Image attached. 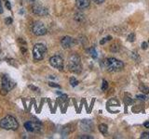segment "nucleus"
Masks as SVG:
<instances>
[{
	"label": "nucleus",
	"instance_id": "nucleus-7",
	"mask_svg": "<svg viewBox=\"0 0 149 139\" xmlns=\"http://www.w3.org/2000/svg\"><path fill=\"white\" fill-rule=\"evenodd\" d=\"M50 65L55 69H58L60 71H62L63 69V59L60 56H53L49 58Z\"/></svg>",
	"mask_w": 149,
	"mask_h": 139
},
{
	"label": "nucleus",
	"instance_id": "nucleus-24",
	"mask_svg": "<svg viewBox=\"0 0 149 139\" xmlns=\"http://www.w3.org/2000/svg\"><path fill=\"white\" fill-rule=\"evenodd\" d=\"M5 3H6V7L8 8V9H11V6H10V3H9L8 1V0H6V2H5Z\"/></svg>",
	"mask_w": 149,
	"mask_h": 139
},
{
	"label": "nucleus",
	"instance_id": "nucleus-13",
	"mask_svg": "<svg viewBox=\"0 0 149 139\" xmlns=\"http://www.w3.org/2000/svg\"><path fill=\"white\" fill-rule=\"evenodd\" d=\"M99 130H100V132L102 133H104L105 134L107 133V131H108V128H107V125L106 124H104V123H102L99 125Z\"/></svg>",
	"mask_w": 149,
	"mask_h": 139
},
{
	"label": "nucleus",
	"instance_id": "nucleus-11",
	"mask_svg": "<svg viewBox=\"0 0 149 139\" xmlns=\"http://www.w3.org/2000/svg\"><path fill=\"white\" fill-rule=\"evenodd\" d=\"M77 6L80 9H85L90 7V0H76Z\"/></svg>",
	"mask_w": 149,
	"mask_h": 139
},
{
	"label": "nucleus",
	"instance_id": "nucleus-14",
	"mask_svg": "<svg viewBox=\"0 0 149 139\" xmlns=\"http://www.w3.org/2000/svg\"><path fill=\"white\" fill-rule=\"evenodd\" d=\"M139 89H140V91H142L143 94H149V88L146 85H139Z\"/></svg>",
	"mask_w": 149,
	"mask_h": 139
},
{
	"label": "nucleus",
	"instance_id": "nucleus-26",
	"mask_svg": "<svg viewBox=\"0 0 149 139\" xmlns=\"http://www.w3.org/2000/svg\"><path fill=\"white\" fill-rule=\"evenodd\" d=\"M142 47H143V49H146L147 48V43H146V42H143V43L142 44Z\"/></svg>",
	"mask_w": 149,
	"mask_h": 139
},
{
	"label": "nucleus",
	"instance_id": "nucleus-18",
	"mask_svg": "<svg viewBox=\"0 0 149 139\" xmlns=\"http://www.w3.org/2000/svg\"><path fill=\"white\" fill-rule=\"evenodd\" d=\"M141 139H149V132L143 133L142 136H141Z\"/></svg>",
	"mask_w": 149,
	"mask_h": 139
},
{
	"label": "nucleus",
	"instance_id": "nucleus-20",
	"mask_svg": "<svg viewBox=\"0 0 149 139\" xmlns=\"http://www.w3.org/2000/svg\"><path fill=\"white\" fill-rule=\"evenodd\" d=\"M135 40V34H130L128 37V41L129 42H133Z\"/></svg>",
	"mask_w": 149,
	"mask_h": 139
},
{
	"label": "nucleus",
	"instance_id": "nucleus-31",
	"mask_svg": "<svg viewBox=\"0 0 149 139\" xmlns=\"http://www.w3.org/2000/svg\"><path fill=\"white\" fill-rule=\"evenodd\" d=\"M29 1H35V0H29Z\"/></svg>",
	"mask_w": 149,
	"mask_h": 139
},
{
	"label": "nucleus",
	"instance_id": "nucleus-8",
	"mask_svg": "<svg viewBox=\"0 0 149 139\" xmlns=\"http://www.w3.org/2000/svg\"><path fill=\"white\" fill-rule=\"evenodd\" d=\"M24 128L28 132L36 133V132H39L41 130L42 125L38 122H32V120H30V122H26L24 123Z\"/></svg>",
	"mask_w": 149,
	"mask_h": 139
},
{
	"label": "nucleus",
	"instance_id": "nucleus-4",
	"mask_svg": "<svg viewBox=\"0 0 149 139\" xmlns=\"http://www.w3.org/2000/svg\"><path fill=\"white\" fill-rule=\"evenodd\" d=\"M47 53V47L43 44H36L33 47V57L35 60L43 59Z\"/></svg>",
	"mask_w": 149,
	"mask_h": 139
},
{
	"label": "nucleus",
	"instance_id": "nucleus-30",
	"mask_svg": "<svg viewBox=\"0 0 149 139\" xmlns=\"http://www.w3.org/2000/svg\"><path fill=\"white\" fill-rule=\"evenodd\" d=\"M29 88H31V89H34V90H36V91L38 90V89H37L36 87H35L34 85H29Z\"/></svg>",
	"mask_w": 149,
	"mask_h": 139
},
{
	"label": "nucleus",
	"instance_id": "nucleus-6",
	"mask_svg": "<svg viewBox=\"0 0 149 139\" xmlns=\"http://www.w3.org/2000/svg\"><path fill=\"white\" fill-rule=\"evenodd\" d=\"M32 32L35 35L41 36L47 34V28L46 26L40 21H36L32 25Z\"/></svg>",
	"mask_w": 149,
	"mask_h": 139
},
{
	"label": "nucleus",
	"instance_id": "nucleus-32",
	"mask_svg": "<svg viewBox=\"0 0 149 139\" xmlns=\"http://www.w3.org/2000/svg\"><path fill=\"white\" fill-rule=\"evenodd\" d=\"M0 52H1V47H0Z\"/></svg>",
	"mask_w": 149,
	"mask_h": 139
},
{
	"label": "nucleus",
	"instance_id": "nucleus-10",
	"mask_svg": "<svg viewBox=\"0 0 149 139\" xmlns=\"http://www.w3.org/2000/svg\"><path fill=\"white\" fill-rule=\"evenodd\" d=\"M61 44L63 48H70L74 45V39L70 36H64L61 40Z\"/></svg>",
	"mask_w": 149,
	"mask_h": 139
},
{
	"label": "nucleus",
	"instance_id": "nucleus-1",
	"mask_svg": "<svg viewBox=\"0 0 149 139\" xmlns=\"http://www.w3.org/2000/svg\"><path fill=\"white\" fill-rule=\"evenodd\" d=\"M102 66L105 69L107 72H118L122 71L124 69V63L119 59H116L115 58H107L102 60Z\"/></svg>",
	"mask_w": 149,
	"mask_h": 139
},
{
	"label": "nucleus",
	"instance_id": "nucleus-12",
	"mask_svg": "<svg viewBox=\"0 0 149 139\" xmlns=\"http://www.w3.org/2000/svg\"><path fill=\"white\" fill-rule=\"evenodd\" d=\"M91 126H92V123L88 120H83L80 123V127L83 131H91Z\"/></svg>",
	"mask_w": 149,
	"mask_h": 139
},
{
	"label": "nucleus",
	"instance_id": "nucleus-15",
	"mask_svg": "<svg viewBox=\"0 0 149 139\" xmlns=\"http://www.w3.org/2000/svg\"><path fill=\"white\" fill-rule=\"evenodd\" d=\"M70 83H71V85L73 87H74L78 85V81L74 77H72V78H70Z\"/></svg>",
	"mask_w": 149,
	"mask_h": 139
},
{
	"label": "nucleus",
	"instance_id": "nucleus-9",
	"mask_svg": "<svg viewBox=\"0 0 149 139\" xmlns=\"http://www.w3.org/2000/svg\"><path fill=\"white\" fill-rule=\"evenodd\" d=\"M32 10L36 15H39V16H46L48 15V9L44 8L41 5H35L32 8Z\"/></svg>",
	"mask_w": 149,
	"mask_h": 139
},
{
	"label": "nucleus",
	"instance_id": "nucleus-21",
	"mask_svg": "<svg viewBox=\"0 0 149 139\" xmlns=\"http://www.w3.org/2000/svg\"><path fill=\"white\" fill-rule=\"evenodd\" d=\"M49 85L51 86V87H56V88H61V86L59 85H57V83H49Z\"/></svg>",
	"mask_w": 149,
	"mask_h": 139
},
{
	"label": "nucleus",
	"instance_id": "nucleus-5",
	"mask_svg": "<svg viewBox=\"0 0 149 139\" xmlns=\"http://www.w3.org/2000/svg\"><path fill=\"white\" fill-rule=\"evenodd\" d=\"M1 85H2L3 91L8 93V91L12 90L13 88L16 86V83L8 75H3L1 78Z\"/></svg>",
	"mask_w": 149,
	"mask_h": 139
},
{
	"label": "nucleus",
	"instance_id": "nucleus-27",
	"mask_svg": "<svg viewBox=\"0 0 149 139\" xmlns=\"http://www.w3.org/2000/svg\"><path fill=\"white\" fill-rule=\"evenodd\" d=\"M136 97H137V98H141V99H146V96H141V95H137Z\"/></svg>",
	"mask_w": 149,
	"mask_h": 139
},
{
	"label": "nucleus",
	"instance_id": "nucleus-17",
	"mask_svg": "<svg viewBox=\"0 0 149 139\" xmlns=\"http://www.w3.org/2000/svg\"><path fill=\"white\" fill-rule=\"evenodd\" d=\"M112 39V36H107V37H105V38H104L102 39L101 42H100V44L101 45H104V44H105L107 41H110Z\"/></svg>",
	"mask_w": 149,
	"mask_h": 139
},
{
	"label": "nucleus",
	"instance_id": "nucleus-25",
	"mask_svg": "<svg viewBox=\"0 0 149 139\" xmlns=\"http://www.w3.org/2000/svg\"><path fill=\"white\" fill-rule=\"evenodd\" d=\"M79 138H83V139H92L93 137L88 136H79Z\"/></svg>",
	"mask_w": 149,
	"mask_h": 139
},
{
	"label": "nucleus",
	"instance_id": "nucleus-28",
	"mask_svg": "<svg viewBox=\"0 0 149 139\" xmlns=\"http://www.w3.org/2000/svg\"><path fill=\"white\" fill-rule=\"evenodd\" d=\"M143 126L146 127V128H147V129H149V122H144V123H143Z\"/></svg>",
	"mask_w": 149,
	"mask_h": 139
},
{
	"label": "nucleus",
	"instance_id": "nucleus-3",
	"mask_svg": "<svg viewBox=\"0 0 149 139\" xmlns=\"http://www.w3.org/2000/svg\"><path fill=\"white\" fill-rule=\"evenodd\" d=\"M0 127L5 130H12V131H15V130L19 128V123L17 122V120L14 118L13 116L8 115L0 120Z\"/></svg>",
	"mask_w": 149,
	"mask_h": 139
},
{
	"label": "nucleus",
	"instance_id": "nucleus-33",
	"mask_svg": "<svg viewBox=\"0 0 149 139\" xmlns=\"http://www.w3.org/2000/svg\"><path fill=\"white\" fill-rule=\"evenodd\" d=\"M5 1H6V0H5Z\"/></svg>",
	"mask_w": 149,
	"mask_h": 139
},
{
	"label": "nucleus",
	"instance_id": "nucleus-19",
	"mask_svg": "<svg viewBox=\"0 0 149 139\" xmlns=\"http://www.w3.org/2000/svg\"><path fill=\"white\" fill-rule=\"evenodd\" d=\"M90 52H91V57H92V58H97V53H96V51H95L94 48H91V49L90 50Z\"/></svg>",
	"mask_w": 149,
	"mask_h": 139
},
{
	"label": "nucleus",
	"instance_id": "nucleus-29",
	"mask_svg": "<svg viewBox=\"0 0 149 139\" xmlns=\"http://www.w3.org/2000/svg\"><path fill=\"white\" fill-rule=\"evenodd\" d=\"M0 13H3V7H2V2L0 0Z\"/></svg>",
	"mask_w": 149,
	"mask_h": 139
},
{
	"label": "nucleus",
	"instance_id": "nucleus-23",
	"mask_svg": "<svg viewBox=\"0 0 149 139\" xmlns=\"http://www.w3.org/2000/svg\"><path fill=\"white\" fill-rule=\"evenodd\" d=\"M93 2L96 3V4H102L104 2V0H92Z\"/></svg>",
	"mask_w": 149,
	"mask_h": 139
},
{
	"label": "nucleus",
	"instance_id": "nucleus-22",
	"mask_svg": "<svg viewBox=\"0 0 149 139\" xmlns=\"http://www.w3.org/2000/svg\"><path fill=\"white\" fill-rule=\"evenodd\" d=\"M11 22H12V19L11 18H7L6 19V24L9 25V24H11Z\"/></svg>",
	"mask_w": 149,
	"mask_h": 139
},
{
	"label": "nucleus",
	"instance_id": "nucleus-16",
	"mask_svg": "<svg viewBox=\"0 0 149 139\" xmlns=\"http://www.w3.org/2000/svg\"><path fill=\"white\" fill-rule=\"evenodd\" d=\"M107 88H108V83H107L105 80H102V90L105 91Z\"/></svg>",
	"mask_w": 149,
	"mask_h": 139
},
{
	"label": "nucleus",
	"instance_id": "nucleus-2",
	"mask_svg": "<svg viewBox=\"0 0 149 139\" xmlns=\"http://www.w3.org/2000/svg\"><path fill=\"white\" fill-rule=\"evenodd\" d=\"M68 70L74 73H80L82 71V65H81V59L80 57L74 53L68 58V64H67Z\"/></svg>",
	"mask_w": 149,
	"mask_h": 139
}]
</instances>
